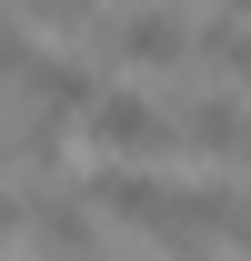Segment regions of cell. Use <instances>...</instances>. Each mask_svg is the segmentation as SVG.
I'll return each instance as SVG.
<instances>
[{"label": "cell", "instance_id": "obj_6", "mask_svg": "<svg viewBox=\"0 0 251 261\" xmlns=\"http://www.w3.org/2000/svg\"><path fill=\"white\" fill-rule=\"evenodd\" d=\"M181 141H191V151H211V161H251V100L201 91V100L181 111Z\"/></svg>", "mask_w": 251, "mask_h": 261}, {"label": "cell", "instance_id": "obj_1", "mask_svg": "<svg viewBox=\"0 0 251 261\" xmlns=\"http://www.w3.org/2000/svg\"><path fill=\"white\" fill-rule=\"evenodd\" d=\"M201 50V31H181V10H121L111 31H101L91 61H121V70H171Z\"/></svg>", "mask_w": 251, "mask_h": 261}, {"label": "cell", "instance_id": "obj_11", "mask_svg": "<svg viewBox=\"0 0 251 261\" xmlns=\"http://www.w3.org/2000/svg\"><path fill=\"white\" fill-rule=\"evenodd\" d=\"M231 20H251V0H231Z\"/></svg>", "mask_w": 251, "mask_h": 261}, {"label": "cell", "instance_id": "obj_12", "mask_svg": "<svg viewBox=\"0 0 251 261\" xmlns=\"http://www.w3.org/2000/svg\"><path fill=\"white\" fill-rule=\"evenodd\" d=\"M0 161H10V130H0Z\"/></svg>", "mask_w": 251, "mask_h": 261}, {"label": "cell", "instance_id": "obj_13", "mask_svg": "<svg viewBox=\"0 0 251 261\" xmlns=\"http://www.w3.org/2000/svg\"><path fill=\"white\" fill-rule=\"evenodd\" d=\"M241 171H251V161H241Z\"/></svg>", "mask_w": 251, "mask_h": 261}, {"label": "cell", "instance_id": "obj_2", "mask_svg": "<svg viewBox=\"0 0 251 261\" xmlns=\"http://www.w3.org/2000/svg\"><path fill=\"white\" fill-rule=\"evenodd\" d=\"M91 141L111 151V161H151V151H171V141H181V121H171L161 100H141V91H101Z\"/></svg>", "mask_w": 251, "mask_h": 261}, {"label": "cell", "instance_id": "obj_7", "mask_svg": "<svg viewBox=\"0 0 251 261\" xmlns=\"http://www.w3.org/2000/svg\"><path fill=\"white\" fill-rule=\"evenodd\" d=\"M0 81H31V40H20V20H0Z\"/></svg>", "mask_w": 251, "mask_h": 261}, {"label": "cell", "instance_id": "obj_9", "mask_svg": "<svg viewBox=\"0 0 251 261\" xmlns=\"http://www.w3.org/2000/svg\"><path fill=\"white\" fill-rule=\"evenodd\" d=\"M20 221H31V201H10V191H0V241H10Z\"/></svg>", "mask_w": 251, "mask_h": 261}, {"label": "cell", "instance_id": "obj_8", "mask_svg": "<svg viewBox=\"0 0 251 261\" xmlns=\"http://www.w3.org/2000/svg\"><path fill=\"white\" fill-rule=\"evenodd\" d=\"M20 10H31V20H91L101 0H20Z\"/></svg>", "mask_w": 251, "mask_h": 261}, {"label": "cell", "instance_id": "obj_10", "mask_svg": "<svg viewBox=\"0 0 251 261\" xmlns=\"http://www.w3.org/2000/svg\"><path fill=\"white\" fill-rule=\"evenodd\" d=\"M231 241H241V251H251V201H241V211H231Z\"/></svg>", "mask_w": 251, "mask_h": 261}, {"label": "cell", "instance_id": "obj_3", "mask_svg": "<svg viewBox=\"0 0 251 261\" xmlns=\"http://www.w3.org/2000/svg\"><path fill=\"white\" fill-rule=\"evenodd\" d=\"M31 121H51V130H70V121H91L101 111V61H31Z\"/></svg>", "mask_w": 251, "mask_h": 261}, {"label": "cell", "instance_id": "obj_4", "mask_svg": "<svg viewBox=\"0 0 251 261\" xmlns=\"http://www.w3.org/2000/svg\"><path fill=\"white\" fill-rule=\"evenodd\" d=\"M91 211H101V221L161 231V221H171V181H151L141 161H111V171H91Z\"/></svg>", "mask_w": 251, "mask_h": 261}, {"label": "cell", "instance_id": "obj_5", "mask_svg": "<svg viewBox=\"0 0 251 261\" xmlns=\"http://www.w3.org/2000/svg\"><path fill=\"white\" fill-rule=\"evenodd\" d=\"M31 241H40L51 261H101V211H91V201L40 191V201H31Z\"/></svg>", "mask_w": 251, "mask_h": 261}]
</instances>
